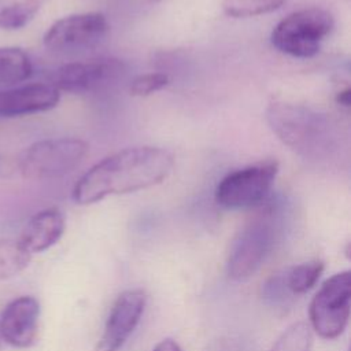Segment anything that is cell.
Here are the masks:
<instances>
[{
	"instance_id": "6da1fadb",
	"label": "cell",
	"mask_w": 351,
	"mask_h": 351,
	"mask_svg": "<svg viewBox=\"0 0 351 351\" xmlns=\"http://www.w3.org/2000/svg\"><path fill=\"white\" fill-rule=\"evenodd\" d=\"M174 158L160 147L121 149L93 165L77 181L73 200L86 206L111 195H123L160 184L171 171Z\"/></svg>"
},
{
	"instance_id": "7a4b0ae2",
	"label": "cell",
	"mask_w": 351,
	"mask_h": 351,
	"mask_svg": "<svg viewBox=\"0 0 351 351\" xmlns=\"http://www.w3.org/2000/svg\"><path fill=\"white\" fill-rule=\"evenodd\" d=\"M266 121L287 147L304 158L318 159L332 147L329 119L303 104L274 101L266 108Z\"/></svg>"
},
{
	"instance_id": "3957f363",
	"label": "cell",
	"mask_w": 351,
	"mask_h": 351,
	"mask_svg": "<svg viewBox=\"0 0 351 351\" xmlns=\"http://www.w3.org/2000/svg\"><path fill=\"white\" fill-rule=\"evenodd\" d=\"M282 229L278 208L266 207L254 215L233 239L226 273L234 281L248 280L276 248Z\"/></svg>"
},
{
	"instance_id": "277c9868",
	"label": "cell",
	"mask_w": 351,
	"mask_h": 351,
	"mask_svg": "<svg viewBox=\"0 0 351 351\" xmlns=\"http://www.w3.org/2000/svg\"><path fill=\"white\" fill-rule=\"evenodd\" d=\"M89 147L81 138L58 137L36 141L15 159L16 170L29 180H51L66 176L85 158Z\"/></svg>"
},
{
	"instance_id": "5b68a950",
	"label": "cell",
	"mask_w": 351,
	"mask_h": 351,
	"mask_svg": "<svg viewBox=\"0 0 351 351\" xmlns=\"http://www.w3.org/2000/svg\"><path fill=\"white\" fill-rule=\"evenodd\" d=\"M333 27V16L318 7L295 11L281 19L271 32V44L295 58H311L318 53L322 40Z\"/></svg>"
},
{
	"instance_id": "8992f818",
	"label": "cell",
	"mask_w": 351,
	"mask_h": 351,
	"mask_svg": "<svg viewBox=\"0 0 351 351\" xmlns=\"http://www.w3.org/2000/svg\"><path fill=\"white\" fill-rule=\"evenodd\" d=\"M351 300V273L344 270L322 282L310 302V328L319 337L333 340L348 325Z\"/></svg>"
},
{
	"instance_id": "52a82bcc",
	"label": "cell",
	"mask_w": 351,
	"mask_h": 351,
	"mask_svg": "<svg viewBox=\"0 0 351 351\" xmlns=\"http://www.w3.org/2000/svg\"><path fill=\"white\" fill-rule=\"evenodd\" d=\"M278 173L276 159H265L225 176L215 189V202L228 210L261 204L269 195Z\"/></svg>"
},
{
	"instance_id": "ba28073f",
	"label": "cell",
	"mask_w": 351,
	"mask_h": 351,
	"mask_svg": "<svg viewBox=\"0 0 351 351\" xmlns=\"http://www.w3.org/2000/svg\"><path fill=\"white\" fill-rule=\"evenodd\" d=\"M108 23L101 12L67 15L49 26L43 37L44 45L56 52L82 51L97 45L107 34Z\"/></svg>"
},
{
	"instance_id": "9c48e42d",
	"label": "cell",
	"mask_w": 351,
	"mask_h": 351,
	"mask_svg": "<svg viewBox=\"0 0 351 351\" xmlns=\"http://www.w3.org/2000/svg\"><path fill=\"white\" fill-rule=\"evenodd\" d=\"M147 304L143 289H126L114 302L95 351H119L137 328Z\"/></svg>"
},
{
	"instance_id": "30bf717a",
	"label": "cell",
	"mask_w": 351,
	"mask_h": 351,
	"mask_svg": "<svg viewBox=\"0 0 351 351\" xmlns=\"http://www.w3.org/2000/svg\"><path fill=\"white\" fill-rule=\"evenodd\" d=\"M38 319L40 303L36 298H15L0 314V336L14 348H29L37 340Z\"/></svg>"
},
{
	"instance_id": "8fae6325",
	"label": "cell",
	"mask_w": 351,
	"mask_h": 351,
	"mask_svg": "<svg viewBox=\"0 0 351 351\" xmlns=\"http://www.w3.org/2000/svg\"><path fill=\"white\" fill-rule=\"evenodd\" d=\"M60 90L52 84H26L0 90V117L16 118L44 112L58 106Z\"/></svg>"
},
{
	"instance_id": "7c38bea8",
	"label": "cell",
	"mask_w": 351,
	"mask_h": 351,
	"mask_svg": "<svg viewBox=\"0 0 351 351\" xmlns=\"http://www.w3.org/2000/svg\"><path fill=\"white\" fill-rule=\"evenodd\" d=\"M121 70L115 59H96L92 62H73L60 66L53 75V86L59 90L88 92L104 81L114 78Z\"/></svg>"
},
{
	"instance_id": "4fadbf2b",
	"label": "cell",
	"mask_w": 351,
	"mask_h": 351,
	"mask_svg": "<svg viewBox=\"0 0 351 351\" xmlns=\"http://www.w3.org/2000/svg\"><path fill=\"white\" fill-rule=\"evenodd\" d=\"M64 215L59 208H44L30 217L18 237V241L32 255L44 252L60 240L64 233Z\"/></svg>"
},
{
	"instance_id": "5bb4252c",
	"label": "cell",
	"mask_w": 351,
	"mask_h": 351,
	"mask_svg": "<svg viewBox=\"0 0 351 351\" xmlns=\"http://www.w3.org/2000/svg\"><path fill=\"white\" fill-rule=\"evenodd\" d=\"M33 64L29 55L19 47H0V84L18 85L30 78Z\"/></svg>"
},
{
	"instance_id": "9a60e30c",
	"label": "cell",
	"mask_w": 351,
	"mask_h": 351,
	"mask_svg": "<svg viewBox=\"0 0 351 351\" xmlns=\"http://www.w3.org/2000/svg\"><path fill=\"white\" fill-rule=\"evenodd\" d=\"M322 271L324 262L319 259H313L282 270V276L288 291L293 296H298L308 292L315 285Z\"/></svg>"
},
{
	"instance_id": "2e32d148",
	"label": "cell",
	"mask_w": 351,
	"mask_h": 351,
	"mask_svg": "<svg viewBox=\"0 0 351 351\" xmlns=\"http://www.w3.org/2000/svg\"><path fill=\"white\" fill-rule=\"evenodd\" d=\"M48 0H16L0 8V29L19 30L29 25Z\"/></svg>"
},
{
	"instance_id": "e0dca14e",
	"label": "cell",
	"mask_w": 351,
	"mask_h": 351,
	"mask_svg": "<svg viewBox=\"0 0 351 351\" xmlns=\"http://www.w3.org/2000/svg\"><path fill=\"white\" fill-rule=\"evenodd\" d=\"M32 254L18 239H0V280H8L23 271Z\"/></svg>"
},
{
	"instance_id": "ac0fdd59",
	"label": "cell",
	"mask_w": 351,
	"mask_h": 351,
	"mask_svg": "<svg viewBox=\"0 0 351 351\" xmlns=\"http://www.w3.org/2000/svg\"><path fill=\"white\" fill-rule=\"evenodd\" d=\"M313 330L306 322H295L288 326L271 347V351H311Z\"/></svg>"
},
{
	"instance_id": "d6986e66",
	"label": "cell",
	"mask_w": 351,
	"mask_h": 351,
	"mask_svg": "<svg viewBox=\"0 0 351 351\" xmlns=\"http://www.w3.org/2000/svg\"><path fill=\"white\" fill-rule=\"evenodd\" d=\"M285 0H223V11L233 18H248L269 14L282 5Z\"/></svg>"
},
{
	"instance_id": "ffe728a7",
	"label": "cell",
	"mask_w": 351,
	"mask_h": 351,
	"mask_svg": "<svg viewBox=\"0 0 351 351\" xmlns=\"http://www.w3.org/2000/svg\"><path fill=\"white\" fill-rule=\"evenodd\" d=\"M262 298L265 303L276 310H285L293 299V295L288 291L282 271L273 273L262 287Z\"/></svg>"
},
{
	"instance_id": "44dd1931",
	"label": "cell",
	"mask_w": 351,
	"mask_h": 351,
	"mask_svg": "<svg viewBox=\"0 0 351 351\" xmlns=\"http://www.w3.org/2000/svg\"><path fill=\"white\" fill-rule=\"evenodd\" d=\"M169 84V75L165 73H147L137 75L130 82V93L133 96H148L165 88Z\"/></svg>"
},
{
	"instance_id": "7402d4cb",
	"label": "cell",
	"mask_w": 351,
	"mask_h": 351,
	"mask_svg": "<svg viewBox=\"0 0 351 351\" xmlns=\"http://www.w3.org/2000/svg\"><path fill=\"white\" fill-rule=\"evenodd\" d=\"M15 170H16L15 159L0 155V177H8Z\"/></svg>"
},
{
	"instance_id": "603a6c76",
	"label": "cell",
	"mask_w": 351,
	"mask_h": 351,
	"mask_svg": "<svg viewBox=\"0 0 351 351\" xmlns=\"http://www.w3.org/2000/svg\"><path fill=\"white\" fill-rule=\"evenodd\" d=\"M152 351H182L180 344L171 339H163L159 341Z\"/></svg>"
},
{
	"instance_id": "cb8c5ba5",
	"label": "cell",
	"mask_w": 351,
	"mask_h": 351,
	"mask_svg": "<svg viewBox=\"0 0 351 351\" xmlns=\"http://www.w3.org/2000/svg\"><path fill=\"white\" fill-rule=\"evenodd\" d=\"M336 101L344 107H348L350 106V101H351V90L350 88H344L341 89L337 95H336Z\"/></svg>"
},
{
	"instance_id": "d4e9b609",
	"label": "cell",
	"mask_w": 351,
	"mask_h": 351,
	"mask_svg": "<svg viewBox=\"0 0 351 351\" xmlns=\"http://www.w3.org/2000/svg\"><path fill=\"white\" fill-rule=\"evenodd\" d=\"M151 1H158V0H151Z\"/></svg>"
}]
</instances>
